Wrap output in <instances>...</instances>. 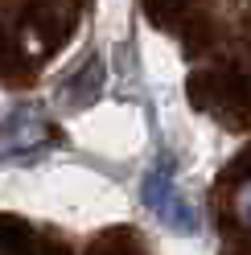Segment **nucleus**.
Returning a JSON list of instances; mask_svg holds the SVG:
<instances>
[{
	"mask_svg": "<svg viewBox=\"0 0 251 255\" xmlns=\"http://www.w3.org/2000/svg\"><path fill=\"white\" fill-rule=\"evenodd\" d=\"M231 210H235V222H239L243 231H251V177L239 181V189H235V198H231Z\"/></svg>",
	"mask_w": 251,
	"mask_h": 255,
	"instance_id": "obj_2",
	"label": "nucleus"
},
{
	"mask_svg": "<svg viewBox=\"0 0 251 255\" xmlns=\"http://www.w3.org/2000/svg\"><path fill=\"white\" fill-rule=\"evenodd\" d=\"M41 140V120H33L29 111L12 116L8 124H0V152H12V148H33Z\"/></svg>",
	"mask_w": 251,
	"mask_h": 255,
	"instance_id": "obj_1",
	"label": "nucleus"
}]
</instances>
